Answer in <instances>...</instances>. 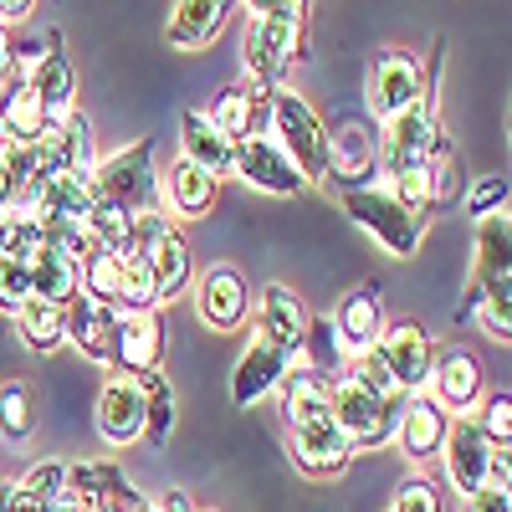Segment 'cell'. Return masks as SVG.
Listing matches in <instances>:
<instances>
[{
	"mask_svg": "<svg viewBox=\"0 0 512 512\" xmlns=\"http://www.w3.org/2000/svg\"><path fill=\"white\" fill-rule=\"evenodd\" d=\"M123 379H149L164 364V318L159 313H134V318H118L113 333V354Z\"/></svg>",
	"mask_w": 512,
	"mask_h": 512,
	"instance_id": "12",
	"label": "cell"
},
{
	"mask_svg": "<svg viewBox=\"0 0 512 512\" xmlns=\"http://www.w3.org/2000/svg\"><path fill=\"white\" fill-rule=\"evenodd\" d=\"M466 512H512V497L502 487H482L477 497H466Z\"/></svg>",
	"mask_w": 512,
	"mask_h": 512,
	"instance_id": "44",
	"label": "cell"
},
{
	"mask_svg": "<svg viewBox=\"0 0 512 512\" xmlns=\"http://www.w3.org/2000/svg\"><path fill=\"white\" fill-rule=\"evenodd\" d=\"M466 210H472L477 221H487V216H502L507 210V180L502 175H487L472 195H466Z\"/></svg>",
	"mask_w": 512,
	"mask_h": 512,
	"instance_id": "43",
	"label": "cell"
},
{
	"mask_svg": "<svg viewBox=\"0 0 512 512\" xmlns=\"http://www.w3.org/2000/svg\"><path fill=\"white\" fill-rule=\"evenodd\" d=\"M21 492L36 497L41 507L57 502V497H67V461H36L31 472L21 477Z\"/></svg>",
	"mask_w": 512,
	"mask_h": 512,
	"instance_id": "41",
	"label": "cell"
},
{
	"mask_svg": "<svg viewBox=\"0 0 512 512\" xmlns=\"http://www.w3.org/2000/svg\"><path fill=\"white\" fill-rule=\"evenodd\" d=\"M118 308H103V303H88V297H77L67 308V338L82 349V359L103 364L113 354V333H118Z\"/></svg>",
	"mask_w": 512,
	"mask_h": 512,
	"instance_id": "26",
	"label": "cell"
},
{
	"mask_svg": "<svg viewBox=\"0 0 512 512\" xmlns=\"http://www.w3.org/2000/svg\"><path fill=\"white\" fill-rule=\"evenodd\" d=\"M154 507H159V512H200V507H195V497H190V492H180V487H169Z\"/></svg>",
	"mask_w": 512,
	"mask_h": 512,
	"instance_id": "47",
	"label": "cell"
},
{
	"mask_svg": "<svg viewBox=\"0 0 512 512\" xmlns=\"http://www.w3.org/2000/svg\"><path fill=\"white\" fill-rule=\"evenodd\" d=\"M11 200H16V190H11V180H6V169H0V210H11Z\"/></svg>",
	"mask_w": 512,
	"mask_h": 512,
	"instance_id": "49",
	"label": "cell"
},
{
	"mask_svg": "<svg viewBox=\"0 0 512 512\" xmlns=\"http://www.w3.org/2000/svg\"><path fill=\"white\" fill-rule=\"evenodd\" d=\"M292 456H297V466H303V472H313V477H338V472L354 461V446H349L344 431H338V420H333V410H328V415H318V420L292 425Z\"/></svg>",
	"mask_w": 512,
	"mask_h": 512,
	"instance_id": "14",
	"label": "cell"
},
{
	"mask_svg": "<svg viewBox=\"0 0 512 512\" xmlns=\"http://www.w3.org/2000/svg\"><path fill=\"white\" fill-rule=\"evenodd\" d=\"M446 431H451V415L431 400V395H405L400 400V420H395V441H400V451L410 456V461H431V456H441V441H446Z\"/></svg>",
	"mask_w": 512,
	"mask_h": 512,
	"instance_id": "18",
	"label": "cell"
},
{
	"mask_svg": "<svg viewBox=\"0 0 512 512\" xmlns=\"http://www.w3.org/2000/svg\"><path fill=\"white\" fill-rule=\"evenodd\" d=\"M180 159L205 169L210 180H221V175H231V164H236V144L221 139L216 128L205 123V113L190 108V113H180Z\"/></svg>",
	"mask_w": 512,
	"mask_h": 512,
	"instance_id": "24",
	"label": "cell"
},
{
	"mask_svg": "<svg viewBox=\"0 0 512 512\" xmlns=\"http://www.w3.org/2000/svg\"><path fill=\"white\" fill-rule=\"evenodd\" d=\"M16 77V47H11V31H0V88Z\"/></svg>",
	"mask_w": 512,
	"mask_h": 512,
	"instance_id": "48",
	"label": "cell"
},
{
	"mask_svg": "<svg viewBox=\"0 0 512 512\" xmlns=\"http://www.w3.org/2000/svg\"><path fill=\"white\" fill-rule=\"evenodd\" d=\"M67 497L72 502H108V507H134L144 492L128 487L118 466L108 461H67Z\"/></svg>",
	"mask_w": 512,
	"mask_h": 512,
	"instance_id": "22",
	"label": "cell"
},
{
	"mask_svg": "<svg viewBox=\"0 0 512 512\" xmlns=\"http://www.w3.org/2000/svg\"><path fill=\"white\" fill-rule=\"evenodd\" d=\"M472 420H477V431L487 436L492 451H507V441H512V395L507 390L487 395L482 400V415H472Z\"/></svg>",
	"mask_w": 512,
	"mask_h": 512,
	"instance_id": "39",
	"label": "cell"
},
{
	"mask_svg": "<svg viewBox=\"0 0 512 512\" xmlns=\"http://www.w3.org/2000/svg\"><path fill=\"white\" fill-rule=\"evenodd\" d=\"M118 287H123V256H113L108 246H93L77 262V297L103 308H118Z\"/></svg>",
	"mask_w": 512,
	"mask_h": 512,
	"instance_id": "31",
	"label": "cell"
},
{
	"mask_svg": "<svg viewBox=\"0 0 512 512\" xmlns=\"http://www.w3.org/2000/svg\"><path fill=\"white\" fill-rule=\"evenodd\" d=\"M277 390H282V415H287V431H292V425H303V420L328 415V390H333V379L313 374L303 359H297Z\"/></svg>",
	"mask_w": 512,
	"mask_h": 512,
	"instance_id": "30",
	"label": "cell"
},
{
	"mask_svg": "<svg viewBox=\"0 0 512 512\" xmlns=\"http://www.w3.org/2000/svg\"><path fill=\"white\" fill-rule=\"evenodd\" d=\"M16 328H21L31 354H52V349L67 344V308H52V303H36L31 297V303L16 313Z\"/></svg>",
	"mask_w": 512,
	"mask_h": 512,
	"instance_id": "32",
	"label": "cell"
},
{
	"mask_svg": "<svg viewBox=\"0 0 512 512\" xmlns=\"http://www.w3.org/2000/svg\"><path fill=\"white\" fill-rule=\"evenodd\" d=\"M26 88L36 93L41 108H47L52 128L77 113V72H72V57L62 52V36L57 31L47 36V47L26 52Z\"/></svg>",
	"mask_w": 512,
	"mask_h": 512,
	"instance_id": "8",
	"label": "cell"
},
{
	"mask_svg": "<svg viewBox=\"0 0 512 512\" xmlns=\"http://www.w3.org/2000/svg\"><path fill=\"white\" fill-rule=\"evenodd\" d=\"M31 11H36L31 0H0V31H6V26H21Z\"/></svg>",
	"mask_w": 512,
	"mask_h": 512,
	"instance_id": "46",
	"label": "cell"
},
{
	"mask_svg": "<svg viewBox=\"0 0 512 512\" xmlns=\"http://www.w3.org/2000/svg\"><path fill=\"white\" fill-rule=\"evenodd\" d=\"M482 364H477V354H466V349H446V354H436V364H431V395L451 420L456 415H472L477 405H482Z\"/></svg>",
	"mask_w": 512,
	"mask_h": 512,
	"instance_id": "11",
	"label": "cell"
},
{
	"mask_svg": "<svg viewBox=\"0 0 512 512\" xmlns=\"http://www.w3.org/2000/svg\"><path fill=\"white\" fill-rule=\"evenodd\" d=\"M267 118H272V134H277L272 144L297 164V175H303L308 185L328 180V128L313 113V103L297 98L292 88H277L272 103H267Z\"/></svg>",
	"mask_w": 512,
	"mask_h": 512,
	"instance_id": "2",
	"label": "cell"
},
{
	"mask_svg": "<svg viewBox=\"0 0 512 512\" xmlns=\"http://www.w3.org/2000/svg\"><path fill=\"white\" fill-rule=\"evenodd\" d=\"M231 175H241L246 185L267 190V195H303V190H308V180L297 175V164H292L272 139H246V144H236Z\"/></svg>",
	"mask_w": 512,
	"mask_h": 512,
	"instance_id": "15",
	"label": "cell"
},
{
	"mask_svg": "<svg viewBox=\"0 0 512 512\" xmlns=\"http://www.w3.org/2000/svg\"><path fill=\"white\" fill-rule=\"evenodd\" d=\"M374 169H379V159H374V144L359 123H344L338 134H328V180L354 190L364 175H374Z\"/></svg>",
	"mask_w": 512,
	"mask_h": 512,
	"instance_id": "28",
	"label": "cell"
},
{
	"mask_svg": "<svg viewBox=\"0 0 512 512\" xmlns=\"http://www.w3.org/2000/svg\"><path fill=\"white\" fill-rule=\"evenodd\" d=\"M144 267H149V282H154V297L159 303H169V297H180L195 262H190V241L175 231V226H164L154 236V246L144 251Z\"/></svg>",
	"mask_w": 512,
	"mask_h": 512,
	"instance_id": "23",
	"label": "cell"
},
{
	"mask_svg": "<svg viewBox=\"0 0 512 512\" xmlns=\"http://www.w3.org/2000/svg\"><path fill=\"white\" fill-rule=\"evenodd\" d=\"M195 308L205 318V328L216 333H236L251 318V287L236 267H210L195 287Z\"/></svg>",
	"mask_w": 512,
	"mask_h": 512,
	"instance_id": "13",
	"label": "cell"
},
{
	"mask_svg": "<svg viewBox=\"0 0 512 512\" xmlns=\"http://www.w3.org/2000/svg\"><path fill=\"white\" fill-rule=\"evenodd\" d=\"M390 512H446V507H441L436 482L410 477V482H400V492H395V507H390Z\"/></svg>",
	"mask_w": 512,
	"mask_h": 512,
	"instance_id": "42",
	"label": "cell"
},
{
	"mask_svg": "<svg viewBox=\"0 0 512 512\" xmlns=\"http://www.w3.org/2000/svg\"><path fill=\"white\" fill-rule=\"evenodd\" d=\"M41 246V226L21 210H0V262H11V256H31Z\"/></svg>",
	"mask_w": 512,
	"mask_h": 512,
	"instance_id": "38",
	"label": "cell"
},
{
	"mask_svg": "<svg viewBox=\"0 0 512 512\" xmlns=\"http://www.w3.org/2000/svg\"><path fill=\"white\" fill-rule=\"evenodd\" d=\"M297 359L292 354H282V349H272L267 338H256V344L241 354V364H236V374H231V400L236 405H256V400H267L277 384L287 379V369H292Z\"/></svg>",
	"mask_w": 512,
	"mask_h": 512,
	"instance_id": "19",
	"label": "cell"
},
{
	"mask_svg": "<svg viewBox=\"0 0 512 512\" xmlns=\"http://www.w3.org/2000/svg\"><path fill=\"white\" fill-rule=\"evenodd\" d=\"M93 200L103 205H118L128 216H139V210H164L159 205V180H154V139H139L118 154H108L93 175Z\"/></svg>",
	"mask_w": 512,
	"mask_h": 512,
	"instance_id": "3",
	"label": "cell"
},
{
	"mask_svg": "<svg viewBox=\"0 0 512 512\" xmlns=\"http://www.w3.org/2000/svg\"><path fill=\"white\" fill-rule=\"evenodd\" d=\"M492 446H487V436L477 431V420L472 415H456L451 420V431H446V441H441V461H446V482L461 492V497H477L482 487H487V477H492Z\"/></svg>",
	"mask_w": 512,
	"mask_h": 512,
	"instance_id": "10",
	"label": "cell"
},
{
	"mask_svg": "<svg viewBox=\"0 0 512 512\" xmlns=\"http://www.w3.org/2000/svg\"><path fill=\"white\" fill-rule=\"evenodd\" d=\"M226 0H180L175 11H169V26H164V36H169V47H180V52H200V47H210V41L221 36V26H226Z\"/></svg>",
	"mask_w": 512,
	"mask_h": 512,
	"instance_id": "25",
	"label": "cell"
},
{
	"mask_svg": "<svg viewBox=\"0 0 512 512\" xmlns=\"http://www.w3.org/2000/svg\"><path fill=\"white\" fill-rule=\"evenodd\" d=\"M31 297L52 308H72L77 303V262L57 246H36L31 251Z\"/></svg>",
	"mask_w": 512,
	"mask_h": 512,
	"instance_id": "27",
	"label": "cell"
},
{
	"mask_svg": "<svg viewBox=\"0 0 512 512\" xmlns=\"http://www.w3.org/2000/svg\"><path fill=\"white\" fill-rule=\"evenodd\" d=\"M333 333H338V344H344L349 354L374 349V344H379V333H384V292H379L374 282H364L359 292H349L344 303H338Z\"/></svg>",
	"mask_w": 512,
	"mask_h": 512,
	"instance_id": "20",
	"label": "cell"
},
{
	"mask_svg": "<svg viewBox=\"0 0 512 512\" xmlns=\"http://www.w3.org/2000/svg\"><path fill=\"white\" fill-rule=\"evenodd\" d=\"M328 410H333L338 431L349 436V446H354V451L395 441V420H400V405L364 395L359 384H349V379H333V390H328Z\"/></svg>",
	"mask_w": 512,
	"mask_h": 512,
	"instance_id": "7",
	"label": "cell"
},
{
	"mask_svg": "<svg viewBox=\"0 0 512 512\" xmlns=\"http://www.w3.org/2000/svg\"><path fill=\"white\" fill-rule=\"evenodd\" d=\"M425 88H431V72H425V62H420L415 52L390 47V52L374 57V67H369V93H364V98H369V113H374L379 123H390V118H400L410 103H420Z\"/></svg>",
	"mask_w": 512,
	"mask_h": 512,
	"instance_id": "6",
	"label": "cell"
},
{
	"mask_svg": "<svg viewBox=\"0 0 512 512\" xmlns=\"http://www.w3.org/2000/svg\"><path fill=\"white\" fill-rule=\"evenodd\" d=\"M379 359L390 364L395 384H400V395H420L425 384H431V364H436V344H431V333H425L415 318L405 323H390L379 333Z\"/></svg>",
	"mask_w": 512,
	"mask_h": 512,
	"instance_id": "9",
	"label": "cell"
},
{
	"mask_svg": "<svg viewBox=\"0 0 512 512\" xmlns=\"http://www.w3.org/2000/svg\"><path fill=\"white\" fill-rule=\"evenodd\" d=\"M0 512H41V502L26 497L21 482H0Z\"/></svg>",
	"mask_w": 512,
	"mask_h": 512,
	"instance_id": "45",
	"label": "cell"
},
{
	"mask_svg": "<svg viewBox=\"0 0 512 512\" xmlns=\"http://www.w3.org/2000/svg\"><path fill=\"white\" fill-rule=\"evenodd\" d=\"M31 303V256H11L0 262V313H21Z\"/></svg>",
	"mask_w": 512,
	"mask_h": 512,
	"instance_id": "40",
	"label": "cell"
},
{
	"mask_svg": "<svg viewBox=\"0 0 512 512\" xmlns=\"http://www.w3.org/2000/svg\"><path fill=\"white\" fill-rule=\"evenodd\" d=\"M139 390H144V441L169 446V436H175V384L164 374H149L139 379Z\"/></svg>",
	"mask_w": 512,
	"mask_h": 512,
	"instance_id": "34",
	"label": "cell"
},
{
	"mask_svg": "<svg viewBox=\"0 0 512 512\" xmlns=\"http://www.w3.org/2000/svg\"><path fill=\"white\" fill-rule=\"evenodd\" d=\"M98 431H103L108 446L144 441V390H139V379L113 374L98 390Z\"/></svg>",
	"mask_w": 512,
	"mask_h": 512,
	"instance_id": "17",
	"label": "cell"
},
{
	"mask_svg": "<svg viewBox=\"0 0 512 512\" xmlns=\"http://www.w3.org/2000/svg\"><path fill=\"white\" fill-rule=\"evenodd\" d=\"M77 512H123V507H108V502H77Z\"/></svg>",
	"mask_w": 512,
	"mask_h": 512,
	"instance_id": "50",
	"label": "cell"
},
{
	"mask_svg": "<svg viewBox=\"0 0 512 512\" xmlns=\"http://www.w3.org/2000/svg\"><path fill=\"white\" fill-rule=\"evenodd\" d=\"M267 103H272V93L256 88V82H251V88H226V93H216V103H210L205 123L216 128L221 139L246 144V139H256V123H262Z\"/></svg>",
	"mask_w": 512,
	"mask_h": 512,
	"instance_id": "21",
	"label": "cell"
},
{
	"mask_svg": "<svg viewBox=\"0 0 512 512\" xmlns=\"http://www.w3.org/2000/svg\"><path fill=\"white\" fill-rule=\"evenodd\" d=\"M441 139V123H436V93L425 88L420 103H410L400 118L384 123V149H374V159L384 164V175H405V169L431 164V144Z\"/></svg>",
	"mask_w": 512,
	"mask_h": 512,
	"instance_id": "5",
	"label": "cell"
},
{
	"mask_svg": "<svg viewBox=\"0 0 512 512\" xmlns=\"http://www.w3.org/2000/svg\"><path fill=\"white\" fill-rule=\"evenodd\" d=\"M36 431V410H31V390L21 379H6L0 384V436L11 446H26Z\"/></svg>",
	"mask_w": 512,
	"mask_h": 512,
	"instance_id": "37",
	"label": "cell"
},
{
	"mask_svg": "<svg viewBox=\"0 0 512 512\" xmlns=\"http://www.w3.org/2000/svg\"><path fill=\"white\" fill-rule=\"evenodd\" d=\"M216 195H221V180H210L205 169H195L185 159H175V164L164 169V200H169L175 216H185V221L205 216V210L216 205Z\"/></svg>",
	"mask_w": 512,
	"mask_h": 512,
	"instance_id": "29",
	"label": "cell"
},
{
	"mask_svg": "<svg viewBox=\"0 0 512 512\" xmlns=\"http://www.w3.org/2000/svg\"><path fill=\"white\" fill-rule=\"evenodd\" d=\"M492 277H512V226H507V210L502 216L477 221V282Z\"/></svg>",
	"mask_w": 512,
	"mask_h": 512,
	"instance_id": "33",
	"label": "cell"
},
{
	"mask_svg": "<svg viewBox=\"0 0 512 512\" xmlns=\"http://www.w3.org/2000/svg\"><path fill=\"white\" fill-rule=\"evenodd\" d=\"M344 210H349V221L364 226L390 256H415V246H420V236H425V221L410 216V210H405L390 190L354 185V190H344Z\"/></svg>",
	"mask_w": 512,
	"mask_h": 512,
	"instance_id": "4",
	"label": "cell"
},
{
	"mask_svg": "<svg viewBox=\"0 0 512 512\" xmlns=\"http://www.w3.org/2000/svg\"><path fill=\"white\" fill-rule=\"evenodd\" d=\"M256 333H262L272 349L303 359V338H308V308H303V297H297L292 287H282V282H272L262 292V308H256Z\"/></svg>",
	"mask_w": 512,
	"mask_h": 512,
	"instance_id": "16",
	"label": "cell"
},
{
	"mask_svg": "<svg viewBox=\"0 0 512 512\" xmlns=\"http://www.w3.org/2000/svg\"><path fill=\"white\" fill-rule=\"evenodd\" d=\"M303 36H308V6L303 0H277V6L256 11L246 26V72L256 77V88L277 93L282 72L303 57Z\"/></svg>",
	"mask_w": 512,
	"mask_h": 512,
	"instance_id": "1",
	"label": "cell"
},
{
	"mask_svg": "<svg viewBox=\"0 0 512 512\" xmlns=\"http://www.w3.org/2000/svg\"><path fill=\"white\" fill-rule=\"evenodd\" d=\"M344 379H349V384H359V390H364V395H374V400H390V405H400V400H405V395H400V384H395V374H390V364L379 359V349L349 354Z\"/></svg>",
	"mask_w": 512,
	"mask_h": 512,
	"instance_id": "36",
	"label": "cell"
},
{
	"mask_svg": "<svg viewBox=\"0 0 512 512\" xmlns=\"http://www.w3.org/2000/svg\"><path fill=\"white\" fill-rule=\"evenodd\" d=\"M303 364L323 379H333L338 369L349 364V349L338 344V333H333V318H308V338H303Z\"/></svg>",
	"mask_w": 512,
	"mask_h": 512,
	"instance_id": "35",
	"label": "cell"
}]
</instances>
